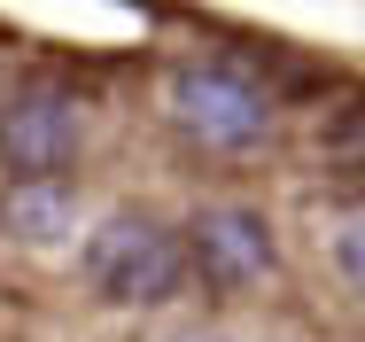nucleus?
<instances>
[{"mask_svg": "<svg viewBox=\"0 0 365 342\" xmlns=\"http://www.w3.org/2000/svg\"><path fill=\"white\" fill-rule=\"evenodd\" d=\"M86 280L109 303H155V296L179 288V241L155 218H140V210H117L86 241Z\"/></svg>", "mask_w": 365, "mask_h": 342, "instance_id": "1", "label": "nucleus"}, {"mask_svg": "<svg viewBox=\"0 0 365 342\" xmlns=\"http://www.w3.org/2000/svg\"><path fill=\"white\" fill-rule=\"evenodd\" d=\"M171 109L187 117V133H202L210 148H257V140L272 133V94H264V78H249V70L233 63H195L171 78Z\"/></svg>", "mask_w": 365, "mask_h": 342, "instance_id": "2", "label": "nucleus"}, {"mask_svg": "<svg viewBox=\"0 0 365 342\" xmlns=\"http://www.w3.org/2000/svg\"><path fill=\"white\" fill-rule=\"evenodd\" d=\"M78 133H86V117H78L71 94L31 86V94H16L0 109V164L16 179H63L78 156Z\"/></svg>", "mask_w": 365, "mask_h": 342, "instance_id": "3", "label": "nucleus"}, {"mask_svg": "<svg viewBox=\"0 0 365 342\" xmlns=\"http://www.w3.org/2000/svg\"><path fill=\"white\" fill-rule=\"evenodd\" d=\"M195 265L218 280V288H249V280H264L272 273V226L257 218V210H202L195 218Z\"/></svg>", "mask_w": 365, "mask_h": 342, "instance_id": "4", "label": "nucleus"}, {"mask_svg": "<svg viewBox=\"0 0 365 342\" xmlns=\"http://www.w3.org/2000/svg\"><path fill=\"white\" fill-rule=\"evenodd\" d=\"M0 226H8L16 241H63V233H71V195H63L55 179H16V187L0 195Z\"/></svg>", "mask_w": 365, "mask_h": 342, "instance_id": "5", "label": "nucleus"}, {"mask_svg": "<svg viewBox=\"0 0 365 342\" xmlns=\"http://www.w3.org/2000/svg\"><path fill=\"white\" fill-rule=\"evenodd\" d=\"M334 265H342V280L365 296V210L342 218V233H334Z\"/></svg>", "mask_w": 365, "mask_h": 342, "instance_id": "6", "label": "nucleus"}, {"mask_svg": "<svg viewBox=\"0 0 365 342\" xmlns=\"http://www.w3.org/2000/svg\"><path fill=\"white\" fill-rule=\"evenodd\" d=\"M358 164H365V117H358Z\"/></svg>", "mask_w": 365, "mask_h": 342, "instance_id": "7", "label": "nucleus"}]
</instances>
